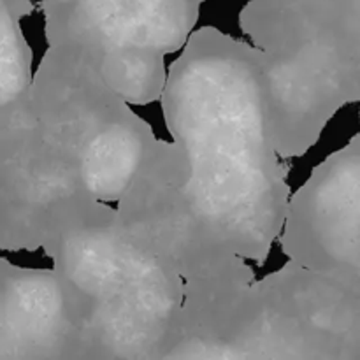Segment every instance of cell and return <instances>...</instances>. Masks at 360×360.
Masks as SVG:
<instances>
[{"mask_svg": "<svg viewBox=\"0 0 360 360\" xmlns=\"http://www.w3.org/2000/svg\"><path fill=\"white\" fill-rule=\"evenodd\" d=\"M359 116L360 108H343L333 120L326 123L311 148H308L301 157H297L299 164L290 165L288 178H290V185L294 186V190L306 185L308 178H311L313 172L319 169L322 162H326L330 155L340 151L354 139L360 127Z\"/></svg>", "mask_w": 360, "mask_h": 360, "instance_id": "6da1fadb", "label": "cell"}, {"mask_svg": "<svg viewBox=\"0 0 360 360\" xmlns=\"http://www.w3.org/2000/svg\"><path fill=\"white\" fill-rule=\"evenodd\" d=\"M252 0H202L193 30L211 27L232 39H243L241 14Z\"/></svg>", "mask_w": 360, "mask_h": 360, "instance_id": "7a4b0ae2", "label": "cell"}, {"mask_svg": "<svg viewBox=\"0 0 360 360\" xmlns=\"http://www.w3.org/2000/svg\"><path fill=\"white\" fill-rule=\"evenodd\" d=\"M21 37L28 49V65H30L32 77H35L39 67L44 62L49 49L48 30H46V21L41 13L27 14L20 20Z\"/></svg>", "mask_w": 360, "mask_h": 360, "instance_id": "3957f363", "label": "cell"}, {"mask_svg": "<svg viewBox=\"0 0 360 360\" xmlns=\"http://www.w3.org/2000/svg\"><path fill=\"white\" fill-rule=\"evenodd\" d=\"M129 109L151 130L155 139L167 144L174 141V134H172L171 125L167 122V111H165V105L162 104L160 98L143 102V104H129Z\"/></svg>", "mask_w": 360, "mask_h": 360, "instance_id": "277c9868", "label": "cell"}, {"mask_svg": "<svg viewBox=\"0 0 360 360\" xmlns=\"http://www.w3.org/2000/svg\"><path fill=\"white\" fill-rule=\"evenodd\" d=\"M11 264L25 271H49L55 267L51 255L44 248H21L11 253Z\"/></svg>", "mask_w": 360, "mask_h": 360, "instance_id": "5b68a950", "label": "cell"}]
</instances>
